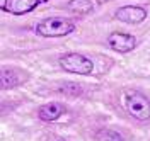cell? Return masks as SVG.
<instances>
[{"label": "cell", "instance_id": "2", "mask_svg": "<svg viewBox=\"0 0 150 141\" xmlns=\"http://www.w3.org/2000/svg\"><path fill=\"white\" fill-rule=\"evenodd\" d=\"M125 105H126V111L130 112L131 117H135L138 121H149L150 119V102L140 92H135V90L128 92L126 99H125Z\"/></svg>", "mask_w": 150, "mask_h": 141}, {"label": "cell", "instance_id": "6", "mask_svg": "<svg viewBox=\"0 0 150 141\" xmlns=\"http://www.w3.org/2000/svg\"><path fill=\"white\" fill-rule=\"evenodd\" d=\"M39 4V0H5L4 2V10L14 14V15H22L34 10Z\"/></svg>", "mask_w": 150, "mask_h": 141}, {"label": "cell", "instance_id": "8", "mask_svg": "<svg viewBox=\"0 0 150 141\" xmlns=\"http://www.w3.org/2000/svg\"><path fill=\"white\" fill-rule=\"evenodd\" d=\"M63 112H65V107L60 102H48L38 109V116L43 121H56Z\"/></svg>", "mask_w": 150, "mask_h": 141}, {"label": "cell", "instance_id": "7", "mask_svg": "<svg viewBox=\"0 0 150 141\" xmlns=\"http://www.w3.org/2000/svg\"><path fill=\"white\" fill-rule=\"evenodd\" d=\"M28 76L24 75V72H19L14 68H2V73H0V85L4 90L7 88H14L17 87L21 82H24Z\"/></svg>", "mask_w": 150, "mask_h": 141}, {"label": "cell", "instance_id": "1", "mask_svg": "<svg viewBox=\"0 0 150 141\" xmlns=\"http://www.w3.org/2000/svg\"><path fill=\"white\" fill-rule=\"evenodd\" d=\"M75 31V24L60 17H48L43 19L36 26V34L43 38H62Z\"/></svg>", "mask_w": 150, "mask_h": 141}, {"label": "cell", "instance_id": "10", "mask_svg": "<svg viewBox=\"0 0 150 141\" xmlns=\"http://www.w3.org/2000/svg\"><path fill=\"white\" fill-rule=\"evenodd\" d=\"M97 140L99 141H123V138L118 134L116 131H111V129H104V131L97 133Z\"/></svg>", "mask_w": 150, "mask_h": 141}, {"label": "cell", "instance_id": "3", "mask_svg": "<svg viewBox=\"0 0 150 141\" xmlns=\"http://www.w3.org/2000/svg\"><path fill=\"white\" fill-rule=\"evenodd\" d=\"M60 65L62 68L68 73H77V75H89L94 70L92 60H89L84 55L79 53H67L60 58Z\"/></svg>", "mask_w": 150, "mask_h": 141}, {"label": "cell", "instance_id": "9", "mask_svg": "<svg viewBox=\"0 0 150 141\" xmlns=\"http://www.w3.org/2000/svg\"><path fill=\"white\" fill-rule=\"evenodd\" d=\"M68 9L75 14H89V12H92L94 5L91 0H70Z\"/></svg>", "mask_w": 150, "mask_h": 141}, {"label": "cell", "instance_id": "5", "mask_svg": "<svg viewBox=\"0 0 150 141\" xmlns=\"http://www.w3.org/2000/svg\"><path fill=\"white\" fill-rule=\"evenodd\" d=\"M108 44L118 51V53H126V51H131L135 44H137V39L130 36V34H123V32H112L108 38Z\"/></svg>", "mask_w": 150, "mask_h": 141}, {"label": "cell", "instance_id": "4", "mask_svg": "<svg viewBox=\"0 0 150 141\" xmlns=\"http://www.w3.org/2000/svg\"><path fill=\"white\" fill-rule=\"evenodd\" d=\"M145 17H147V10L137 7V5H125V7L116 10V19L121 22H128V24L143 22Z\"/></svg>", "mask_w": 150, "mask_h": 141}]
</instances>
